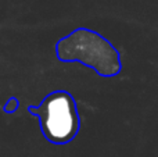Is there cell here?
I'll list each match as a JSON object with an SVG mask.
<instances>
[{"mask_svg":"<svg viewBox=\"0 0 158 157\" xmlns=\"http://www.w3.org/2000/svg\"><path fill=\"white\" fill-rule=\"evenodd\" d=\"M40 118L43 135L53 143H67L72 141L79 128L75 102L65 92L52 93L32 110Z\"/></svg>","mask_w":158,"mask_h":157,"instance_id":"1","label":"cell"}]
</instances>
